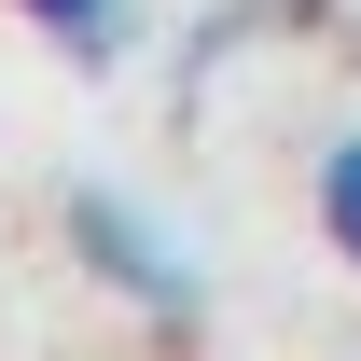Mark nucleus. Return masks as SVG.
<instances>
[{"instance_id":"obj_1","label":"nucleus","mask_w":361,"mask_h":361,"mask_svg":"<svg viewBox=\"0 0 361 361\" xmlns=\"http://www.w3.org/2000/svg\"><path fill=\"white\" fill-rule=\"evenodd\" d=\"M56 223H70V264H84L97 292H126L153 334H195V319H209V264L139 209L126 180H70V209H56Z\"/></svg>"},{"instance_id":"obj_2","label":"nucleus","mask_w":361,"mask_h":361,"mask_svg":"<svg viewBox=\"0 0 361 361\" xmlns=\"http://www.w3.org/2000/svg\"><path fill=\"white\" fill-rule=\"evenodd\" d=\"M306 195H319V236H334V264L361 278V126H334V139H319V180H306Z\"/></svg>"},{"instance_id":"obj_3","label":"nucleus","mask_w":361,"mask_h":361,"mask_svg":"<svg viewBox=\"0 0 361 361\" xmlns=\"http://www.w3.org/2000/svg\"><path fill=\"white\" fill-rule=\"evenodd\" d=\"M14 14H28V28H56V42L84 56V70L111 56V28H126V0H14Z\"/></svg>"}]
</instances>
